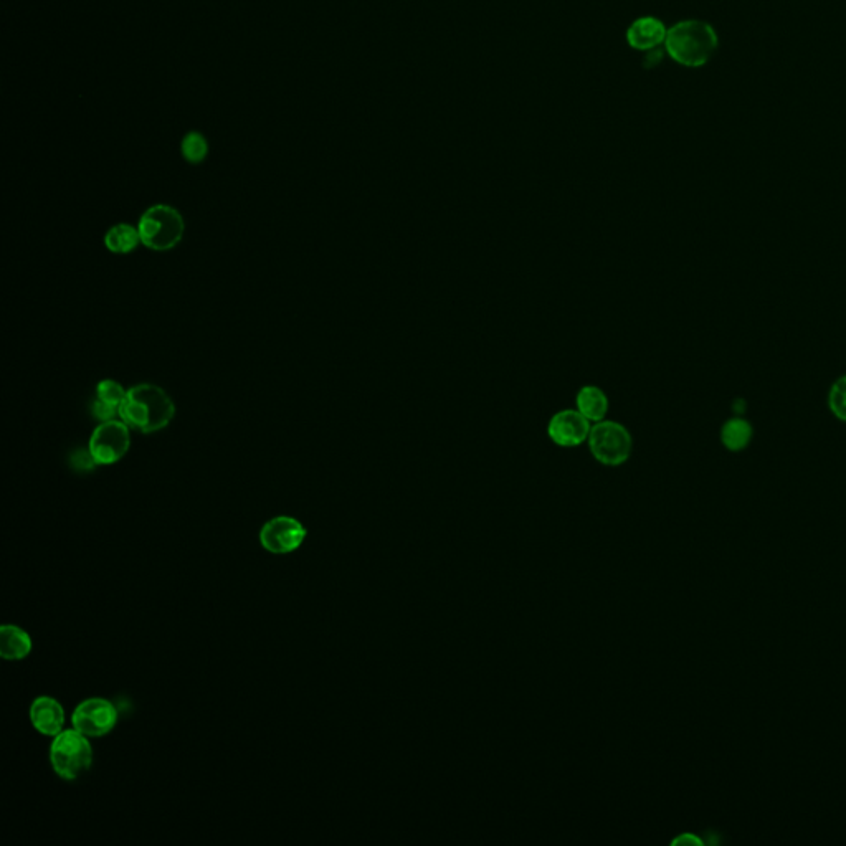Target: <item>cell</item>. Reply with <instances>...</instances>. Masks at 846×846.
Returning <instances> with one entry per match:
<instances>
[{"mask_svg": "<svg viewBox=\"0 0 846 846\" xmlns=\"http://www.w3.org/2000/svg\"><path fill=\"white\" fill-rule=\"evenodd\" d=\"M176 417V404L156 384H138L128 389L119 407V419L143 433L161 432Z\"/></svg>", "mask_w": 846, "mask_h": 846, "instance_id": "obj_1", "label": "cell"}, {"mask_svg": "<svg viewBox=\"0 0 846 846\" xmlns=\"http://www.w3.org/2000/svg\"><path fill=\"white\" fill-rule=\"evenodd\" d=\"M718 47L716 30L703 20H681L666 34V53L681 67H704Z\"/></svg>", "mask_w": 846, "mask_h": 846, "instance_id": "obj_2", "label": "cell"}, {"mask_svg": "<svg viewBox=\"0 0 846 846\" xmlns=\"http://www.w3.org/2000/svg\"><path fill=\"white\" fill-rule=\"evenodd\" d=\"M138 230L144 247L154 252H167L182 242L186 220L172 205H151L141 215Z\"/></svg>", "mask_w": 846, "mask_h": 846, "instance_id": "obj_3", "label": "cell"}, {"mask_svg": "<svg viewBox=\"0 0 846 846\" xmlns=\"http://www.w3.org/2000/svg\"><path fill=\"white\" fill-rule=\"evenodd\" d=\"M50 762L58 777L63 780L78 779L93 764V747L85 734L77 729H67L53 739Z\"/></svg>", "mask_w": 846, "mask_h": 846, "instance_id": "obj_4", "label": "cell"}, {"mask_svg": "<svg viewBox=\"0 0 846 846\" xmlns=\"http://www.w3.org/2000/svg\"><path fill=\"white\" fill-rule=\"evenodd\" d=\"M587 445L595 462L622 466L632 457L633 437L623 423L605 419L592 425Z\"/></svg>", "mask_w": 846, "mask_h": 846, "instance_id": "obj_5", "label": "cell"}, {"mask_svg": "<svg viewBox=\"0 0 846 846\" xmlns=\"http://www.w3.org/2000/svg\"><path fill=\"white\" fill-rule=\"evenodd\" d=\"M129 425L121 419L103 422L91 433L88 450L96 465L108 466L121 462L131 448Z\"/></svg>", "mask_w": 846, "mask_h": 846, "instance_id": "obj_6", "label": "cell"}, {"mask_svg": "<svg viewBox=\"0 0 846 846\" xmlns=\"http://www.w3.org/2000/svg\"><path fill=\"white\" fill-rule=\"evenodd\" d=\"M118 723V709L108 699L90 698L78 704L73 711V729L86 737L110 734Z\"/></svg>", "mask_w": 846, "mask_h": 846, "instance_id": "obj_7", "label": "cell"}, {"mask_svg": "<svg viewBox=\"0 0 846 846\" xmlns=\"http://www.w3.org/2000/svg\"><path fill=\"white\" fill-rule=\"evenodd\" d=\"M308 531L298 519L291 516H276L265 523L260 531V544L265 551L281 556L300 549Z\"/></svg>", "mask_w": 846, "mask_h": 846, "instance_id": "obj_8", "label": "cell"}, {"mask_svg": "<svg viewBox=\"0 0 846 846\" xmlns=\"http://www.w3.org/2000/svg\"><path fill=\"white\" fill-rule=\"evenodd\" d=\"M592 423L577 409L559 410L547 423V437L556 447L577 448L589 440Z\"/></svg>", "mask_w": 846, "mask_h": 846, "instance_id": "obj_9", "label": "cell"}, {"mask_svg": "<svg viewBox=\"0 0 846 846\" xmlns=\"http://www.w3.org/2000/svg\"><path fill=\"white\" fill-rule=\"evenodd\" d=\"M30 721L43 736H58L65 726V711L57 699L40 696L30 706Z\"/></svg>", "mask_w": 846, "mask_h": 846, "instance_id": "obj_10", "label": "cell"}, {"mask_svg": "<svg viewBox=\"0 0 846 846\" xmlns=\"http://www.w3.org/2000/svg\"><path fill=\"white\" fill-rule=\"evenodd\" d=\"M668 29L656 17H640L627 30V43L640 52H650L665 45Z\"/></svg>", "mask_w": 846, "mask_h": 846, "instance_id": "obj_11", "label": "cell"}, {"mask_svg": "<svg viewBox=\"0 0 846 846\" xmlns=\"http://www.w3.org/2000/svg\"><path fill=\"white\" fill-rule=\"evenodd\" d=\"M576 409L592 425L607 419L610 410L609 395L599 385H584L576 395Z\"/></svg>", "mask_w": 846, "mask_h": 846, "instance_id": "obj_12", "label": "cell"}, {"mask_svg": "<svg viewBox=\"0 0 846 846\" xmlns=\"http://www.w3.org/2000/svg\"><path fill=\"white\" fill-rule=\"evenodd\" d=\"M32 652V638L29 633L15 625L0 628V656L7 661H20Z\"/></svg>", "mask_w": 846, "mask_h": 846, "instance_id": "obj_13", "label": "cell"}, {"mask_svg": "<svg viewBox=\"0 0 846 846\" xmlns=\"http://www.w3.org/2000/svg\"><path fill=\"white\" fill-rule=\"evenodd\" d=\"M754 428L751 423L741 417H734L724 422L721 427V443L729 452H742L751 445Z\"/></svg>", "mask_w": 846, "mask_h": 846, "instance_id": "obj_14", "label": "cell"}, {"mask_svg": "<svg viewBox=\"0 0 846 846\" xmlns=\"http://www.w3.org/2000/svg\"><path fill=\"white\" fill-rule=\"evenodd\" d=\"M138 227L131 224H116L105 235V247L116 255H128L141 245Z\"/></svg>", "mask_w": 846, "mask_h": 846, "instance_id": "obj_15", "label": "cell"}, {"mask_svg": "<svg viewBox=\"0 0 846 846\" xmlns=\"http://www.w3.org/2000/svg\"><path fill=\"white\" fill-rule=\"evenodd\" d=\"M181 154L189 164H202L209 156V141L199 131H191L182 138Z\"/></svg>", "mask_w": 846, "mask_h": 846, "instance_id": "obj_16", "label": "cell"}, {"mask_svg": "<svg viewBox=\"0 0 846 846\" xmlns=\"http://www.w3.org/2000/svg\"><path fill=\"white\" fill-rule=\"evenodd\" d=\"M828 409L846 423V376L838 377L828 392Z\"/></svg>", "mask_w": 846, "mask_h": 846, "instance_id": "obj_17", "label": "cell"}, {"mask_svg": "<svg viewBox=\"0 0 846 846\" xmlns=\"http://www.w3.org/2000/svg\"><path fill=\"white\" fill-rule=\"evenodd\" d=\"M126 394H128V390L113 379H105V381L96 385V399H100L105 404L113 405V407H118V409L126 399Z\"/></svg>", "mask_w": 846, "mask_h": 846, "instance_id": "obj_18", "label": "cell"}, {"mask_svg": "<svg viewBox=\"0 0 846 846\" xmlns=\"http://www.w3.org/2000/svg\"><path fill=\"white\" fill-rule=\"evenodd\" d=\"M91 412H93V417H95L96 420H100V423L110 422V420H116L119 417L118 407L105 404V402H101L100 399H96L95 402H93V405H91Z\"/></svg>", "mask_w": 846, "mask_h": 846, "instance_id": "obj_19", "label": "cell"}, {"mask_svg": "<svg viewBox=\"0 0 846 846\" xmlns=\"http://www.w3.org/2000/svg\"><path fill=\"white\" fill-rule=\"evenodd\" d=\"M72 465L77 470H93L96 466L95 460L91 457L90 450H80L72 457Z\"/></svg>", "mask_w": 846, "mask_h": 846, "instance_id": "obj_20", "label": "cell"}, {"mask_svg": "<svg viewBox=\"0 0 846 846\" xmlns=\"http://www.w3.org/2000/svg\"><path fill=\"white\" fill-rule=\"evenodd\" d=\"M701 838L694 837L693 833H683L673 840V845H701Z\"/></svg>", "mask_w": 846, "mask_h": 846, "instance_id": "obj_21", "label": "cell"}]
</instances>
